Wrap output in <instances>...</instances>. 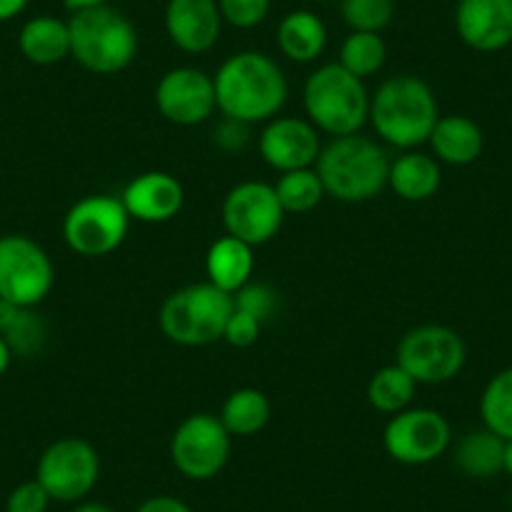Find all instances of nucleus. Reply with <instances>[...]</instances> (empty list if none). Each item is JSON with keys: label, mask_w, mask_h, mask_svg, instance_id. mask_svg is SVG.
I'll return each mask as SVG.
<instances>
[{"label": "nucleus", "mask_w": 512, "mask_h": 512, "mask_svg": "<svg viewBox=\"0 0 512 512\" xmlns=\"http://www.w3.org/2000/svg\"><path fill=\"white\" fill-rule=\"evenodd\" d=\"M302 96L309 121L332 139L359 134V128L369 121L367 86L339 63L319 66L304 83Z\"/></svg>", "instance_id": "obj_5"}, {"label": "nucleus", "mask_w": 512, "mask_h": 512, "mask_svg": "<svg viewBox=\"0 0 512 512\" xmlns=\"http://www.w3.org/2000/svg\"><path fill=\"white\" fill-rule=\"evenodd\" d=\"M154 101L166 121L176 126H199L216 111L214 76L191 66L171 68L156 83Z\"/></svg>", "instance_id": "obj_14"}, {"label": "nucleus", "mask_w": 512, "mask_h": 512, "mask_svg": "<svg viewBox=\"0 0 512 512\" xmlns=\"http://www.w3.org/2000/svg\"><path fill=\"white\" fill-rule=\"evenodd\" d=\"M56 284L51 256L26 234L0 236V299L38 307Z\"/></svg>", "instance_id": "obj_8"}, {"label": "nucleus", "mask_w": 512, "mask_h": 512, "mask_svg": "<svg viewBox=\"0 0 512 512\" xmlns=\"http://www.w3.org/2000/svg\"><path fill=\"white\" fill-rule=\"evenodd\" d=\"M502 457H505V440L487 430V427L467 432L455 450L457 467L467 477H475V480L500 475Z\"/></svg>", "instance_id": "obj_26"}, {"label": "nucleus", "mask_w": 512, "mask_h": 512, "mask_svg": "<svg viewBox=\"0 0 512 512\" xmlns=\"http://www.w3.org/2000/svg\"><path fill=\"white\" fill-rule=\"evenodd\" d=\"M395 362L417 384H445L465 367L467 347L455 329L445 324H422L400 339Z\"/></svg>", "instance_id": "obj_9"}, {"label": "nucleus", "mask_w": 512, "mask_h": 512, "mask_svg": "<svg viewBox=\"0 0 512 512\" xmlns=\"http://www.w3.org/2000/svg\"><path fill=\"white\" fill-rule=\"evenodd\" d=\"M327 3H329V0H327Z\"/></svg>", "instance_id": "obj_44"}, {"label": "nucleus", "mask_w": 512, "mask_h": 512, "mask_svg": "<svg viewBox=\"0 0 512 512\" xmlns=\"http://www.w3.org/2000/svg\"><path fill=\"white\" fill-rule=\"evenodd\" d=\"M18 48L23 58L36 66H56L71 56V31L68 23L53 16H36L18 33Z\"/></svg>", "instance_id": "obj_22"}, {"label": "nucleus", "mask_w": 512, "mask_h": 512, "mask_svg": "<svg viewBox=\"0 0 512 512\" xmlns=\"http://www.w3.org/2000/svg\"><path fill=\"white\" fill-rule=\"evenodd\" d=\"M71 58L96 76H116L134 63L139 53V33L121 11L106 6L73 13Z\"/></svg>", "instance_id": "obj_4"}, {"label": "nucleus", "mask_w": 512, "mask_h": 512, "mask_svg": "<svg viewBox=\"0 0 512 512\" xmlns=\"http://www.w3.org/2000/svg\"><path fill=\"white\" fill-rule=\"evenodd\" d=\"M324 191L344 204H364L387 189L390 159L377 141L362 134L337 136L322 146L317 164Z\"/></svg>", "instance_id": "obj_3"}, {"label": "nucleus", "mask_w": 512, "mask_h": 512, "mask_svg": "<svg viewBox=\"0 0 512 512\" xmlns=\"http://www.w3.org/2000/svg\"><path fill=\"white\" fill-rule=\"evenodd\" d=\"M216 3H219L224 23L241 28V31H249V28L264 23V18L269 16V6H272V0H216Z\"/></svg>", "instance_id": "obj_33"}, {"label": "nucleus", "mask_w": 512, "mask_h": 512, "mask_svg": "<svg viewBox=\"0 0 512 512\" xmlns=\"http://www.w3.org/2000/svg\"><path fill=\"white\" fill-rule=\"evenodd\" d=\"M214 146L224 154H241L249 144V123L236 118H221L214 128Z\"/></svg>", "instance_id": "obj_36"}, {"label": "nucleus", "mask_w": 512, "mask_h": 512, "mask_svg": "<svg viewBox=\"0 0 512 512\" xmlns=\"http://www.w3.org/2000/svg\"><path fill=\"white\" fill-rule=\"evenodd\" d=\"M28 0H0V23L13 21L16 16H21L26 11Z\"/></svg>", "instance_id": "obj_38"}, {"label": "nucleus", "mask_w": 512, "mask_h": 512, "mask_svg": "<svg viewBox=\"0 0 512 512\" xmlns=\"http://www.w3.org/2000/svg\"><path fill=\"white\" fill-rule=\"evenodd\" d=\"M272 417V402L256 387H241L224 400L219 412L221 425L231 437H251L262 432Z\"/></svg>", "instance_id": "obj_24"}, {"label": "nucleus", "mask_w": 512, "mask_h": 512, "mask_svg": "<svg viewBox=\"0 0 512 512\" xmlns=\"http://www.w3.org/2000/svg\"><path fill=\"white\" fill-rule=\"evenodd\" d=\"M427 144L440 164L470 166L482 156L485 136L470 116L452 113V116H440Z\"/></svg>", "instance_id": "obj_19"}, {"label": "nucleus", "mask_w": 512, "mask_h": 512, "mask_svg": "<svg viewBox=\"0 0 512 512\" xmlns=\"http://www.w3.org/2000/svg\"><path fill=\"white\" fill-rule=\"evenodd\" d=\"M274 191H277V199L282 204L284 214H309L327 196L322 179H319L314 166L312 169H297L287 171V174H279Z\"/></svg>", "instance_id": "obj_28"}, {"label": "nucleus", "mask_w": 512, "mask_h": 512, "mask_svg": "<svg viewBox=\"0 0 512 512\" xmlns=\"http://www.w3.org/2000/svg\"><path fill=\"white\" fill-rule=\"evenodd\" d=\"M382 442L387 455L400 465H430L452 445V427L442 412L430 407H407L384 425Z\"/></svg>", "instance_id": "obj_12"}, {"label": "nucleus", "mask_w": 512, "mask_h": 512, "mask_svg": "<svg viewBox=\"0 0 512 512\" xmlns=\"http://www.w3.org/2000/svg\"><path fill=\"white\" fill-rule=\"evenodd\" d=\"M231 440L211 412H194L171 435V462L186 480L204 482L219 475L231 455Z\"/></svg>", "instance_id": "obj_11"}, {"label": "nucleus", "mask_w": 512, "mask_h": 512, "mask_svg": "<svg viewBox=\"0 0 512 512\" xmlns=\"http://www.w3.org/2000/svg\"><path fill=\"white\" fill-rule=\"evenodd\" d=\"M455 28L472 51H502L512 43V0H457Z\"/></svg>", "instance_id": "obj_16"}, {"label": "nucleus", "mask_w": 512, "mask_h": 512, "mask_svg": "<svg viewBox=\"0 0 512 512\" xmlns=\"http://www.w3.org/2000/svg\"><path fill=\"white\" fill-rule=\"evenodd\" d=\"M131 226L126 206L111 194H91L66 211L63 239L68 249L86 259L108 256L123 244Z\"/></svg>", "instance_id": "obj_7"}, {"label": "nucleus", "mask_w": 512, "mask_h": 512, "mask_svg": "<svg viewBox=\"0 0 512 512\" xmlns=\"http://www.w3.org/2000/svg\"><path fill=\"white\" fill-rule=\"evenodd\" d=\"M482 427L502 440H512V367L502 369L487 382L480 397Z\"/></svg>", "instance_id": "obj_30"}, {"label": "nucleus", "mask_w": 512, "mask_h": 512, "mask_svg": "<svg viewBox=\"0 0 512 512\" xmlns=\"http://www.w3.org/2000/svg\"><path fill=\"white\" fill-rule=\"evenodd\" d=\"M502 472L512 477V440H505V457H502Z\"/></svg>", "instance_id": "obj_42"}, {"label": "nucleus", "mask_w": 512, "mask_h": 512, "mask_svg": "<svg viewBox=\"0 0 512 512\" xmlns=\"http://www.w3.org/2000/svg\"><path fill=\"white\" fill-rule=\"evenodd\" d=\"M510 507H512V500H510Z\"/></svg>", "instance_id": "obj_43"}, {"label": "nucleus", "mask_w": 512, "mask_h": 512, "mask_svg": "<svg viewBox=\"0 0 512 512\" xmlns=\"http://www.w3.org/2000/svg\"><path fill=\"white\" fill-rule=\"evenodd\" d=\"M51 502V495H48L41 482L28 480L13 487L6 500V512H48Z\"/></svg>", "instance_id": "obj_34"}, {"label": "nucleus", "mask_w": 512, "mask_h": 512, "mask_svg": "<svg viewBox=\"0 0 512 512\" xmlns=\"http://www.w3.org/2000/svg\"><path fill=\"white\" fill-rule=\"evenodd\" d=\"M234 307L264 324L279 312V294L269 284L249 282L234 294Z\"/></svg>", "instance_id": "obj_32"}, {"label": "nucleus", "mask_w": 512, "mask_h": 512, "mask_svg": "<svg viewBox=\"0 0 512 512\" xmlns=\"http://www.w3.org/2000/svg\"><path fill=\"white\" fill-rule=\"evenodd\" d=\"M106 3H108V0H63V6H66L71 13L86 11V8L106 6Z\"/></svg>", "instance_id": "obj_39"}, {"label": "nucleus", "mask_w": 512, "mask_h": 512, "mask_svg": "<svg viewBox=\"0 0 512 512\" xmlns=\"http://www.w3.org/2000/svg\"><path fill=\"white\" fill-rule=\"evenodd\" d=\"M184 186L166 171H146L128 181L121 201L128 216L144 224H166L184 209Z\"/></svg>", "instance_id": "obj_18"}, {"label": "nucleus", "mask_w": 512, "mask_h": 512, "mask_svg": "<svg viewBox=\"0 0 512 512\" xmlns=\"http://www.w3.org/2000/svg\"><path fill=\"white\" fill-rule=\"evenodd\" d=\"M259 334H262V322L254 317H249L246 312H239V309L234 307L229 322H226L224 342L231 344V347H236V349H246V347H251V344H256Z\"/></svg>", "instance_id": "obj_35"}, {"label": "nucleus", "mask_w": 512, "mask_h": 512, "mask_svg": "<svg viewBox=\"0 0 512 512\" xmlns=\"http://www.w3.org/2000/svg\"><path fill=\"white\" fill-rule=\"evenodd\" d=\"M349 31L382 33L395 18V0H339Z\"/></svg>", "instance_id": "obj_31"}, {"label": "nucleus", "mask_w": 512, "mask_h": 512, "mask_svg": "<svg viewBox=\"0 0 512 512\" xmlns=\"http://www.w3.org/2000/svg\"><path fill=\"white\" fill-rule=\"evenodd\" d=\"M234 312V297L211 282L179 289L161 304L159 327L179 347H209L224 339L226 322Z\"/></svg>", "instance_id": "obj_6"}, {"label": "nucleus", "mask_w": 512, "mask_h": 512, "mask_svg": "<svg viewBox=\"0 0 512 512\" xmlns=\"http://www.w3.org/2000/svg\"><path fill=\"white\" fill-rule=\"evenodd\" d=\"M254 246L234 236H221L206 251V282L234 297L254 277Z\"/></svg>", "instance_id": "obj_20"}, {"label": "nucleus", "mask_w": 512, "mask_h": 512, "mask_svg": "<svg viewBox=\"0 0 512 512\" xmlns=\"http://www.w3.org/2000/svg\"><path fill=\"white\" fill-rule=\"evenodd\" d=\"M219 3L216 0H169L164 11V28L179 51L199 56L211 51L221 36Z\"/></svg>", "instance_id": "obj_17"}, {"label": "nucleus", "mask_w": 512, "mask_h": 512, "mask_svg": "<svg viewBox=\"0 0 512 512\" xmlns=\"http://www.w3.org/2000/svg\"><path fill=\"white\" fill-rule=\"evenodd\" d=\"M0 337L6 339L13 354L33 357L46 344L48 329L36 307H18L0 299Z\"/></svg>", "instance_id": "obj_25"}, {"label": "nucleus", "mask_w": 512, "mask_h": 512, "mask_svg": "<svg viewBox=\"0 0 512 512\" xmlns=\"http://www.w3.org/2000/svg\"><path fill=\"white\" fill-rule=\"evenodd\" d=\"M420 384L400 367V364H387L377 369L367 384V402L382 415H397L407 410L415 400V392Z\"/></svg>", "instance_id": "obj_27"}, {"label": "nucleus", "mask_w": 512, "mask_h": 512, "mask_svg": "<svg viewBox=\"0 0 512 512\" xmlns=\"http://www.w3.org/2000/svg\"><path fill=\"white\" fill-rule=\"evenodd\" d=\"M216 111L244 123H264L279 116L289 96L287 76L262 51H241L226 58L214 76Z\"/></svg>", "instance_id": "obj_1"}, {"label": "nucleus", "mask_w": 512, "mask_h": 512, "mask_svg": "<svg viewBox=\"0 0 512 512\" xmlns=\"http://www.w3.org/2000/svg\"><path fill=\"white\" fill-rule=\"evenodd\" d=\"M13 357H16V354H13V349L8 347L6 339L0 337V377H3V374L8 372V367H11Z\"/></svg>", "instance_id": "obj_40"}, {"label": "nucleus", "mask_w": 512, "mask_h": 512, "mask_svg": "<svg viewBox=\"0 0 512 512\" xmlns=\"http://www.w3.org/2000/svg\"><path fill=\"white\" fill-rule=\"evenodd\" d=\"M71 512H116V510L108 505H103V502H78Z\"/></svg>", "instance_id": "obj_41"}, {"label": "nucleus", "mask_w": 512, "mask_h": 512, "mask_svg": "<svg viewBox=\"0 0 512 512\" xmlns=\"http://www.w3.org/2000/svg\"><path fill=\"white\" fill-rule=\"evenodd\" d=\"M440 121V106L422 78H387L369 96V123L384 144L412 151L430 141L432 128Z\"/></svg>", "instance_id": "obj_2"}, {"label": "nucleus", "mask_w": 512, "mask_h": 512, "mask_svg": "<svg viewBox=\"0 0 512 512\" xmlns=\"http://www.w3.org/2000/svg\"><path fill=\"white\" fill-rule=\"evenodd\" d=\"M259 154L279 174L312 169L322 154V139L309 118L274 116L259 134Z\"/></svg>", "instance_id": "obj_15"}, {"label": "nucleus", "mask_w": 512, "mask_h": 512, "mask_svg": "<svg viewBox=\"0 0 512 512\" xmlns=\"http://www.w3.org/2000/svg\"><path fill=\"white\" fill-rule=\"evenodd\" d=\"M277 46L289 61L312 63L327 48V26L312 11H292L277 28Z\"/></svg>", "instance_id": "obj_23"}, {"label": "nucleus", "mask_w": 512, "mask_h": 512, "mask_svg": "<svg viewBox=\"0 0 512 512\" xmlns=\"http://www.w3.org/2000/svg\"><path fill=\"white\" fill-rule=\"evenodd\" d=\"M284 209L272 184L241 181L226 194L221 206L226 234L249 246L269 244L284 224Z\"/></svg>", "instance_id": "obj_13"}, {"label": "nucleus", "mask_w": 512, "mask_h": 512, "mask_svg": "<svg viewBox=\"0 0 512 512\" xmlns=\"http://www.w3.org/2000/svg\"><path fill=\"white\" fill-rule=\"evenodd\" d=\"M440 184L442 169L435 156L412 149L397 156L395 161H390V179H387V186L402 201L420 204V201L432 199L440 191Z\"/></svg>", "instance_id": "obj_21"}, {"label": "nucleus", "mask_w": 512, "mask_h": 512, "mask_svg": "<svg viewBox=\"0 0 512 512\" xmlns=\"http://www.w3.org/2000/svg\"><path fill=\"white\" fill-rule=\"evenodd\" d=\"M101 475V457L83 437H61L43 450L36 480L46 487L51 500L83 502Z\"/></svg>", "instance_id": "obj_10"}, {"label": "nucleus", "mask_w": 512, "mask_h": 512, "mask_svg": "<svg viewBox=\"0 0 512 512\" xmlns=\"http://www.w3.org/2000/svg\"><path fill=\"white\" fill-rule=\"evenodd\" d=\"M136 512H194L184 500L174 495H156L141 502Z\"/></svg>", "instance_id": "obj_37"}, {"label": "nucleus", "mask_w": 512, "mask_h": 512, "mask_svg": "<svg viewBox=\"0 0 512 512\" xmlns=\"http://www.w3.org/2000/svg\"><path fill=\"white\" fill-rule=\"evenodd\" d=\"M384 63H387V43L379 33L352 31L339 48V66L362 81L377 76Z\"/></svg>", "instance_id": "obj_29"}]
</instances>
